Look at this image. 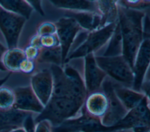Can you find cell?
Returning a JSON list of instances; mask_svg holds the SVG:
<instances>
[{
	"instance_id": "36",
	"label": "cell",
	"mask_w": 150,
	"mask_h": 132,
	"mask_svg": "<svg viewBox=\"0 0 150 132\" xmlns=\"http://www.w3.org/2000/svg\"><path fill=\"white\" fill-rule=\"evenodd\" d=\"M8 132H27L23 127H18L12 128L8 131Z\"/></svg>"
},
{
	"instance_id": "14",
	"label": "cell",
	"mask_w": 150,
	"mask_h": 132,
	"mask_svg": "<svg viewBox=\"0 0 150 132\" xmlns=\"http://www.w3.org/2000/svg\"><path fill=\"white\" fill-rule=\"evenodd\" d=\"M62 67L69 80V98L83 105L87 93L83 75L76 68L67 63Z\"/></svg>"
},
{
	"instance_id": "37",
	"label": "cell",
	"mask_w": 150,
	"mask_h": 132,
	"mask_svg": "<svg viewBox=\"0 0 150 132\" xmlns=\"http://www.w3.org/2000/svg\"><path fill=\"white\" fill-rule=\"evenodd\" d=\"M125 128H117V129H114L111 131H104V132H124V130Z\"/></svg>"
},
{
	"instance_id": "8",
	"label": "cell",
	"mask_w": 150,
	"mask_h": 132,
	"mask_svg": "<svg viewBox=\"0 0 150 132\" xmlns=\"http://www.w3.org/2000/svg\"><path fill=\"white\" fill-rule=\"evenodd\" d=\"M54 24L57 29L56 34L62 49L64 64L76 37L83 29L73 18L66 16L59 18Z\"/></svg>"
},
{
	"instance_id": "4",
	"label": "cell",
	"mask_w": 150,
	"mask_h": 132,
	"mask_svg": "<svg viewBox=\"0 0 150 132\" xmlns=\"http://www.w3.org/2000/svg\"><path fill=\"white\" fill-rule=\"evenodd\" d=\"M117 21L97 30L87 32L83 41L70 52L64 64L72 60L84 58L90 54L96 55L100 50L105 47L112 34Z\"/></svg>"
},
{
	"instance_id": "41",
	"label": "cell",
	"mask_w": 150,
	"mask_h": 132,
	"mask_svg": "<svg viewBox=\"0 0 150 132\" xmlns=\"http://www.w3.org/2000/svg\"><path fill=\"white\" fill-rule=\"evenodd\" d=\"M75 132H81V131H75Z\"/></svg>"
},
{
	"instance_id": "40",
	"label": "cell",
	"mask_w": 150,
	"mask_h": 132,
	"mask_svg": "<svg viewBox=\"0 0 150 132\" xmlns=\"http://www.w3.org/2000/svg\"><path fill=\"white\" fill-rule=\"evenodd\" d=\"M10 130H11V129H10ZM9 130H4L0 131V132H8Z\"/></svg>"
},
{
	"instance_id": "35",
	"label": "cell",
	"mask_w": 150,
	"mask_h": 132,
	"mask_svg": "<svg viewBox=\"0 0 150 132\" xmlns=\"http://www.w3.org/2000/svg\"><path fill=\"white\" fill-rule=\"evenodd\" d=\"M8 50V48L6 45H5L4 44H2L0 41V61L1 60V58L4 55V54L5 52V51Z\"/></svg>"
},
{
	"instance_id": "6",
	"label": "cell",
	"mask_w": 150,
	"mask_h": 132,
	"mask_svg": "<svg viewBox=\"0 0 150 132\" xmlns=\"http://www.w3.org/2000/svg\"><path fill=\"white\" fill-rule=\"evenodd\" d=\"M26 19L0 6V31L9 48L18 47L19 37Z\"/></svg>"
},
{
	"instance_id": "27",
	"label": "cell",
	"mask_w": 150,
	"mask_h": 132,
	"mask_svg": "<svg viewBox=\"0 0 150 132\" xmlns=\"http://www.w3.org/2000/svg\"><path fill=\"white\" fill-rule=\"evenodd\" d=\"M119 3L122 5L137 10L145 11V9H148L149 7L150 1L149 0L146 1H118Z\"/></svg>"
},
{
	"instance_id": "32",
	"label": "cell",
	"mask_w": 150,
	"mask_h": 132,
	"mask_svg": "<svg viewBox=\"0 0 150 132\" xmlns=\"http://www.w3.org/2000/svg\"><path fill=\"white\" fill-rule=\"evenodd\" d=\"M39 50H40L36 48V47H34L30 45H28L23 50L26 58L28 60H32L34 61H36V59L38 58L39 53Z\"/></svg>"
},
{
	"instance_id": "15",
	"label": "cell",
	"mask_w": 150,
	"mask_h": 132,
	"mask_svg": "<svg viewBox=\"0 0 150 132\" xmlns=\"http://www.w3.org/2000/svg\"><path fill=\"white\" fill-rule=\"evenodd\" d=\"M107 98L100 90L87 95L83 106V111L90 117L101 120L107 111Z\"/></svg>"
},
{
	"instance_id": "19",
	"label": "cell",
	"mask_w": 150,
	"mask_h": 132,
	"mask_svg": "<svg viewBox=\"0 0 150 132\" xmlns=\"http://www.w3.org/2000/svg\"><path fill=\"white\" fill-rule=\"evenodd\" d=\"M32 114L14 108L0 112V131L22 127L27 117Z\"/></svg>"
},
{
	"instance_id": "30",
	"label": "cell",
	"mask_w": 150,
	"mask_h": 132,
	"mask_svg": "<svg viewBox=\"0 0 150 132\" xmlns=\"http://www.w3.org/2000/svg\"><path fill=\"white\" fill-rule=\"evenodd\" d=\"M53 126L47 120H42L35 123L33 132H53Z\"/></svg>"
},
{
	"instance_id": "13",
	"label": "cell",
	"mask_w": 150,
	"mask_h": 132,
	"mask_svg": "<svg viewBox=\"0 0 150 132\" xmlns=\"http://www.w3.org/2000/svg\"><path fill=\"white\" fill-rule=\"evenodd\" d=\"M118 126L124 128L149 127V97H146L138 105L129 111Z\"/></svg>"
},
{
	"instance_id": "23",
	"label": "cell",
	"mask_w": 150,
	"mask_h": 132,
	"mask_svg": "<svg viewBox=\"0 0 150 132\" xmlns=\"http://www.w3.org/2000/svg\"><path fill=\"white\" fill-rule=\"evenodd\" d=\"M123 44L121 31L118 21H117L114 30L105 47L104 52L98 55L103 57H115L122 55Z\"/></svg>"
},
{
	"instance_id": "16",
	"label": "cell",
	"mask_w": 150,
	"mask_h": 132,
	"mask_svg": "<svg viewBox=\"0 0 150 132\" xmlns=\"http://www.w3.org/2000/svg\"><path fill=\"white\" fill-rule=\"evenodd\" d=\"M64 16L73 18L83 30L88 32L103 27L102 17L97 12L66 11Z\"/></svg>"
},
{
	"instance_id": "22",
	"label": "cell",
	"mask_w": 150,
	"mask_h": 132,
	"mask_svg": "<svg viewBox=\"0 0 150 132\" xmlns=\"http://www.w3.org/2000/svg\"><path fill=\"white\" fill-rule=\"evenodd\" d=\"M96 2L97 12L102 17L103 27L118 20V1H96Z\"/></svg>"
},
{
	"instance_id": "11",
	"label": "cell",
	"mask_w": 150,
	"mask_h": 132,
	"mask_svg": "<svg viewBox=\"0 0 150 132\" xmlns=\"http://www.w3.org/2000/svg\"><path fill=\"white\" fill-rule=\"evenodd\" d=\"M13 89L15 95L13 108L36 115L42 113L45 107L38 98L30 85Z\"/></svg>"
},
{
	"instance_id": "42",
	"label": "cell",
	"mask_w": 150,
	"mask_h": 132,
	"mask_svg": "<svg viewBox=\"0 0 150 132\" xmlns=\"http://www.w3.org/2000/svg\"><path fill=\"white\" fill-rule=\"evenodd\" d=\"M146 132H149V131H146Z\"/></svg>"
},
{
	"instance_id": "10",
	"label": "cell",
	"mask_w": 150,
	"mask_h": 132,
	"mask_svg": "<svg viewBox=\"0 0 150 132\" xmlns=\"http://www.w3.org/2000/svg\"><path fill=\"white\" fill-rule=\"evenodd\" d=\"M150 58L149 38L144 39L137 53L132 71L134 82L132 88L141 91V85L148 72Z\"/></svg>"
},
{
	"instance_id": "24",
	"label": "cell",
	"mask_w": 150,
	"mask_h": 132,
	"mask_svg": "<svg viewBox=\"0 0 150 132\" xmlns=\"http://www.w3.org/2000/svg\"><path fill=\"white\" fill-rule=\"evenodd\" d=\"M0 6L5 9L28 19L34 10L28 1H0Z\"/></svg>"
},
{
	"instance_id": "2",
	"label": "cell",
	"mask_w": 150,
	"mask_h": 132,
	"mask_svg": "<svg viewBox=\"0 0 150 132\" xmlns=\"http://www.w3.org/2000/svg\"><path fill=\"white\" fill-rule=\"evenodd\" d=\"M83 105L69 98L52 97L43 110L35 118V122L49 120L53 127L75 118L82 113Z\"/></svg>"
},
{
	"instance_id": "29",
	"label": "cell",
	"mask_w": 150,
	"mask_h": 132,
	"mask_svg": "<svg viewBox=\"0 0 150 132\" xmlns=\"http://www.w3.org/2000/svg\"><path fill=\"white\" fill-rule=\"evenodd\" d=\"M40 44L42 48H51L60 46L59 40L56 34L53 35L41 36Z\"/></svg>"
},
{
	"instance_id": "9",
	"label": "cell",
	"mask_w": 150,
	"mask_h": 132,
	"mask_svg": "<svg viewBox=\"0 0 150 132\" xmlns=\"http://www.w3.org/2000/svg\"><path fill=\"white\" fill-rule=\"evenodd\" d=\"M83 65V80L87 94L100 91L101 85L107 77L98 67L94 54L84 57Z\"/></svg>"
},
{
	"instance_id": "17",
	"label": "cell",
	"mask_w": 150,
	"mask_h": 132,
	"mask_svg": "<svg viewBox=\"0 0 150 132\" xmlns=\"http://www.w3.org/2000/svg\"><path fill=\"white\" fill-rule=\"evenodd\" d=\"M114 92L122 104L128 111L138 105L146 96L141 91L121 85L113 81Z\"/></svg>"
},
{
	"instance_id": "12",
	"label": "cell",
	"mask_w": 150,
	"mask_h": 132,
	"mask_svg": "<svg viewBox=\"0 0 150 132\" xmlns=\"http://www.w3.org/2000/svg\"><path fill=\"white\" fill-rule=\"evenodd\" d=\"M30 86L33 91L45 107L52 97L53 77L49 69H43L32 75Z\"/></svg>"
},
{
	"instance_id": "1",
	"label": "cell",
	"mask_w": 150,
	"mask_h": 132,
	"mask_svg": "<svg viewBox=\"0 0 150 132\" xmlns=\"http://www.w3.org/2000/svg\"><path fill=\"white\" fill-rule=\"evenodd\" d=\"M146 13L145 11L125 7L118 2V21L122 38V55L132 68L137 53L144 40L143 20Z\"/></svg>"
},
{
	"instance_id": "33",
	"label": "cell",
	"mask_w": 150,
	"mask_h": 132,
	"mask_svg": "<svg viewBox=\"0 0 150 132\" xmlns=\"http://www.w3.org/2000/svg\"><path fill=\"white\" fill-rule=\"evenodd\" d=\"M29 45L36 47L39 50L42 49V48L40 44V37L38 34H35V35H33L30 38Z\"/></svg>"
},
{
	"instance_id": "39",
	"label": "cell",
	"mask_w": 150,
	"mask_h": 132,
	"mask_svg": "<svg viewBox=\"0 0 150 132\" xmlns=\"http://www.w3.org/2000/svg\"><path fill=\"white\" fill-rule=\"evenodd\" d=\"M124 132H135L132 128H125L124 131Z\"/></svg>"
},
{
	"instance_id": "43",
	"label": "cell",
	"mask_w": 150,
	"mask_h": 132,
	"mask_svg": "<svg viewBox=\"0 0 150 132\" xmlns=\"http://www.w3.org/2000/svg\"></svg>"
},
{
	"instance_id": "18",
	"label": "cell",
	"mask_w": 150,
	"mask_h": 132,
	"mask_svg": "<svg viewBox=\"0 0 150 132\" xmlns=\"http://www.w3.org/2000/svg\"><path fill=\"white\" fill-rule=\"evenodd\" d=\"M49 70L52 72L53 77L52 97L69 98V80L63 69L62 65L52 64Z\"/></svg>"
},
{
	"instance_id": "7",
	"label": "cell",
	"mask_w": 150,
	"mask_h": 132,
	"mask_svg": "<svg viewBox=\"0 0 150 132\" xmlns=\"http://www.w3.org/2000/svg\"><path fill=\"white\" fill-rule=\"evenodd\" d=\"M121 127L107 128L103 126L100 120L86 114L82 109L81 115L62 123L53 128V132H104Z\"/></svg>"
},
{
	"instance_id": "20",
	"label": "cell",
	"mask_w": 150,
	"mask_h": 132,
	"mask_svg": "<svg viewBox=\"0 0 150 132\" xmlns=\"http://www.w3.org/2000/svg\"><path fill=\"white\" fill-rule=\"evenodd\" d=\"M56 8L63 9L66 11H90L97 12L96 1L87 0H59L50 1Z\"/></svg>"
},
{
	"instance_id": "31",
	"label": "cell",
	"mask_w": 150,
	"mask_h": 132,
	"mask_svg": "<svg viewBox=\"0 0 150 132\" xmlns=\"http://www.w3.org/2000/svg\"><path fill=\"white\" fill-rule=\"evenodd\" d=\"M35 68V61L25 58L21 64L19 72L26 74L33 73Z\"/></svg>"
},
{
	"instance_id": "3",
	"label": "cell",
	"mask_w": 150,
	"mask_h": 132,
	"mask_svg": "<svg viewBox=\"0 0 150 132\" xmlns=\"http://www.w3.org/2000/svg\"><path fill=\"white\" fill-rule=\"evenodd\" d=\"M95 59L98 67L108 78L121 85L132 87V68L122 55L115 57L95 55Z\"/></svg>"
},
{
	"instance_id": "21",
	"label": "cell",
	"mask_w": 150,
	"mask_h": 132,
	"mask_svg": "<svg viewBox=\"0 0 150 132\" xmlns=\"http://www.w3.org/2000/svg\"><path fill=\"white\" fill-rule=\"evenodd\" d=\"M26 58L23 49L19 47L8 48L4 54L1 62L6 71L11 72H19V67L21 62Z\"/></svg>"
},
{
	"instance_id": "5",
	"label": "cell",
	"mask_w": 150,
	"mask_h": 132,
	"mask_svg": "<svg viewBox=\"0 0 150 132\" xmlns=\"http://www.w3.org/2000/svg\"><path fill=\"white\" fill-rule=\"evenodd\" d=\"M100 90L105 94L108 100L107 111L100 120L101 125L107 128L120 127L118 123L126 117L129 111L117 97L114 90L113 81L107 77Z\"/></svg>"
},
{
	"instance_id": "34",
	"label": "cell",
	"mask_w": 150,
	"mask_h": 132,
	"mask_svg": "<svg viewBox=\"0 0 150 132\" xmlns=\"http://www.w3.org/2000/svg\"><path fill=\"white\" fill-rule=\"evenodd\" d=\"M33 9L37 11L41 15H44V12L41 5V1H28Z\"/></svg>"
},
{
	"instance_id": "26",
	"label": "cell",
	"mask_w": 150,
	"mask_h": 132,
	"mask_svg": "<svg viewBox=\"0 0 150 132\" xmlns=\"http://www.w3.org/2000/svg\"><path fill=\"white\" fill-rule=\"evenodd\" d=\"M15 101L13 89L5 85L0 86V112L13 108Z\"/></svg>"
},
{
	"instance_id": "38",
	"label": "cell",
	"mask_w": 150,
	"mask_h": 132,
	"mask_svg": "<svg viewBox=\"0 0 150 132\" xmlns=\"http://www.w3.org/2000/svg\"><path fill=\"white\" fill-rule=\"evenodd\" d=\"M0 71H6V69H5V67H4L2 63L1 62V61H0Z\"/></svg>"
},
{
	"instance_id": "28",
	"label": "cell",
	"mask_w": 150,
	"mask_h": 132,
	"mask_svg": "<svg viewBox=\"0 0 150 132\" xmlns=\"http://www.w3.org/2000/svg\"><path fill=\"white\" fill-rule=\"evenodd\" d=\"M57 31L56 25L54 22L46 21L39 25L37 28V33L39 36H45L56 34Z\"/></svg>"
},
{
	"instance_id": "25",
	"label": "cell",
	"mask_w": 150,
	"mask_h": 132,
	"mask_svg": "<svg viewBox=\"0 0 150 132\" xmlns=\"http://www.w3.org/2000/svg\"><path fill=\"white\" fill-rule=\"evenodd\" d=\"M36 61L39 63H49L57 65H63V57L60 46L51 48H42Z\"/></svg>"
}]
</instances>
